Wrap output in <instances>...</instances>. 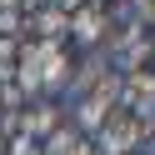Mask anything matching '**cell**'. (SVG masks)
I'll list each match as a JSON object with an SVG mask.
<instances>
[{
    "mask_svg": "<svg viewBox=\"0 0 155 155\" xmlns=\"http://www.w3.org/2000/svg\"><path fill=\"white\" fill-rule=\"evenodd\" d=\"M25 25V15L15 10V0H0V35H15Z\"/></svg>",
    "mask_w": 155,
    "mask_h": 155,
    "instance_id": "8",
    "label": "cell"
},
{
    "mask_svg": "<svg viewBox=\"0 0 155 155\" xmlns=\"http://www.w3.org/2000/svg\"><path fill=\"white\" fill-rule=\"evenodd\" d=\"M115 105H120V80H115V75H100V80H95L90 90L80 95L75 115H80V125H85V130H95V125H100L105 115L115 110Z\"/></svg>",
    "mask_w": 155,
    "mask_h": 155,
    "instance_id": "2",
    "label": "cell"
},
{
    "mask_svg": "<svg viewBox=\"0 0 155 155\" xmlns=\"http://www.w3.org/2000/svg\"><path fill=\"white\" fill-rule=\"evenodd\" d=\"M15 65H20V40L15 35H0V80H10Z\"/></svg>",
    "mask_w": 155,
    "mask_h": 155,
    "instance_id": "7",
    "label": "cell"
},
{
    "mask_svg": "<svg viewBox=\"0 0 155 155\" xmlns=\"http://www.w3.org/2000/svg\"><path fill=\"white\" fill-rule=\"evenodd\" d=\"M10 155H40V150H35L30 135H15V140H10Z\"/></svg>",
    "mask_w": 155,
    "mask_h": 155,
    "instance_id": "10",
    "label": "cell"
},
{
    "mask_svg": "<svg viewBox=\"0 0 155 155\" xmlns=\"http://www.w3.org/2000/svg\"><path fill=\"white\" fill-rule=\"evenodd\" d=\"M40 155H90V145H85L80 130H60V125H55V130L45 135V150Z\"/></svg>",
    "mask_w": 155,
    "mask_h": 155,
    "instance_id": "4",
    "label": "cell"
},
{
    "mask_svg": "<svg viewBox=\"0 0 155 155\" xmlns=\"http://www.w3.org/2000/svg\"><path fill=\"white\" fill-rule=\"evenodd\" d=\"M15 125H20V135H50L55 130V105H35L30 115H15Z\"/></svg>",
    "mask_w": 155,
    "mask_h": 155,
    "instance_id": "6",
    "label": "cell"
},
{
    "mask_svg": "<svg viewBox=\"0 0 155 155\" xmlns=\"http://www.w3.org/2000/svg\"><path fill=\"white\" fill-rule=\"evenodd\" d=\"M45 5H55L60 15H70V10H80V0H45Z\"/></svg>",
    "mask_w": 155,
    "mask_h": 155,
    "instance_id": "11",
    "label": "cell"
},
{
    "mask_svg": "<svg viewBox=\"0 0 155 155\" xmlns=\"http://www.w3.org/2000/svg\"><path fill=\"white\" fill-rule=\"evenodd\" d=\"M145 155H155V145H150V150H145Z\"/></svg>",
    "mask_w": 155,
    "mask_h": 155,
    "instance_id": "13",
    "label": "cell"
},
{
    "mask_svg": "<svg viewBox=\"0 0 155 155\" xmlns=\"http://www.w3.org/2000/svg\"><path fill=\"white\" fill-rule=\"evenodd\" d=\"M25 25H35V30H40L45 40H60V35L70 30V15H60L55 5H40L35 15H25Z\"/></svg>",
    "mask_w": 155,
    "mask_h": 155,
    "instance_id": "5",
    "label": "cell"
},
{
    "mask_svg": "<svg viewBox=\"0 0 155 155\" xmlns=\"http://www.w3.org/2000/svg\"><path fill=\"white\" fill-rule=\"evenodd\" d=\"M70 30L80 35L85 45H95L100 30H105V10H100V5H80V10H70Z\"/></svg>",
    "mask_w": 155,
    "mask_h": 155,
    "instance_id": "3",
    "label": "cell"
},
{
    "mask_svg": "<svg viewBox=\"0 0 155 155\" xmlns=\"http://www.w3.org/2000/svg\"><path fill=\"white\" fill-rule=\"evenodd\" d=\"M130 15L135 25H155V0H130Z\"/></svg>",
    "mask_w": 155,
    "mask_h": 155,
    "instance_id": "9",
    "label": "cell"
},
{
    "mask_svg": "<svg viewBox=\"0 0 155 155\" xmlns=\"http://www.w3.org/2000/svg\"><path fill=\"white\" fill-rule=\"evenodd\" d=\"M90 155H110V150H100V145H95V150H90Z\"/></svg>",
    "mask_w": 155,
    "mask_h": 155,
    "instance_id": "12",
    "label": "cell"
},
{
    "mask_svg": "<svg viewBox=\"0 0 155 155\" xmlns=\"http://www.w3.org/2000/svg\"><path fill=\"white\" fill-rule=\"evenodd\" d=\"M95 130H100V150H110V155H130L135 145L145 140V130H150V125H145V120H140L135 110L115 105V110L105 115V120L95 125Z\"/></svg>",
    "mask_w": 155,
    "mask_h": 155,
    "instance_id": "1",
    "label": "cell"
}]
</instances>
